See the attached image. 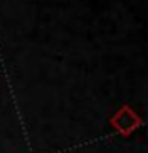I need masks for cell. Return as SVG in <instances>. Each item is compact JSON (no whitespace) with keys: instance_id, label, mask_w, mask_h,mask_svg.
Returning a JSON list of instances; mask_svg holds the SVG:
<instances>
[{"instance_id":"1","label":"cell","mask_w":148,"mask_h":153,"mask_svg":"<svg viewBox=\"0 0 148 153\" xmlns=\"http://www.w3.org/2000/svg\"><path fill=\"white\" fill-rule=\"evenodd\" d=\"M109 123H111V127L120 136L128 138V136H131L137 129L143 127L144 121H143V118L139 116V114L131 108L129 105H122L120 108L116 110L111 118H109Z\"/></svg>"}]
</instances>
